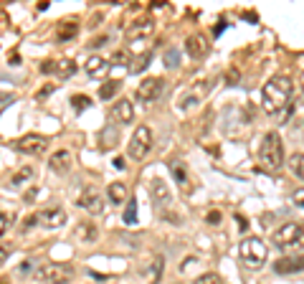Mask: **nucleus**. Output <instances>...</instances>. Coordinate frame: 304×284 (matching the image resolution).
<instances>
[{
    "label": "nucleus",
    "instance_id": "nucleus-1",
    "mask_svg": "<svg viewBox=\"0 0 304 284\" xmlns=\"http://www.w3.org/2000/svg\"><path fill=\"white\" fill-rule=\"evenodd\" d=\"M264 109L279 117V119H286L289 112H292V99H294V84L292 79L286 76H272L269 81L264 84Z\"/></svg>",
    "mask_w": 304,
    "mask_h": 284
},
{
    "label": "nucleus",
    "instance_id": "nucleus-2",
    "mask_svg": "<svg viewBox=\"0 0 304 284\" xmlns=\"http://www.w3.org/2000/svg\"><path fill=\"white\" fill-rule=\"evenodd\" d=\"M258 162H261V168L269 170V173H276L284 165V145H282L279 132H266L264 135L261 147H258Z\"/></svg>",
    "mask_w": 304,
    "mask_h": 284
},
{
    "label": "nucleus",
    "instance_id": "nucleus-3",
    "mask_svg": "<svg viewBox=\"0 0 304 284\" xmlns=\"http://www.w3.org/2000/svg\"><path fill=\"white\" fill-rule=\"evenodd\" d=\"M238 256H241V261H244L251 271H256V269H261V266L266 264V256H269V251H266L264 241H261L258 236H246V238L238 243Z\"/></svg>",
    "mask_w": 304,
    "mask_h": 284
},
{
    "label": "nucleus",
    "instance_id": "nucleus-4",
    "mask_svg": "<svg viewBox=\"0 0 304 284\" xmlns=\"http://www.w3.org/2000/svg\"><path fill=\"white\" fill-rule=\"evenodd\" d=\"M272 238L276 249H304V223H284L272 233Z\"/></svg>",
    "mask_w": 304,
    "mask_h": 284
},
{
    "label": "nucleus",
    "instance_id": "nucleus-5",
    "mask_svg": "<svg viewBox=\"0 0 304 284\" xmlns=\"http://www.w3.org/2000/svg\"><path fill=\"white\" fill-rule=\"evenodd\" d=\"M36 279L46 284H68L74 279V266L68 264H46L36 269Z\"/></svg>",
    "mask_w": 304,
    "mask_h": 284
},
{
    "label": "nucleus",
    "instance_id": "nucleus-6",
    "mask_svg": "<svg viewBox=\"0 0 304 284\" xmlns=\"http://www.w3.org/2000/svg\"><path fill=\"white\" fill-rule=\"evenodd\" d=\"M150 150H152V130H150L147 125H140V127L134 130L130 145H127V152H130L132 160H144Z\"/></svg>",
    "mask_w": 304,
    "mask_h": 284
},
{
    "label": "nucleus",
    "instance_id": "nucleus-7",
    "mask_svg": "<svg viewBox=\"0 0 304 284\" xmlns=\"http://www.w3.org/2000/svg\"><path fill=\"white\" fill-rule=\"evenodd\" d=\"M162 89H165V79H160V76L144 79L142 84L137 87V92H134V99H137L140 104H152V102L160 99Z\"/></svg>",
    "mask_w": 304,
    "mask_h": 284
},
{
    "label": "nucleus",
    "instance_id": "nucleus-8",
    "mask_svg": "<svg viewBox=\"0 0 304 284\" xmlns=\"http://www.w3.org/2000/svg\"><path fill=\"white\" fill-rule=\"evenodd\" d=\"M13 147L20 152V155H30V157H38L48 150V137L44 135H23L20 140L13 142Z\"/></svg>",
    "mask_w": 304,
    "mask_h": 284
},
{
    "label": "nucleus",
    "instance_id": "nucleus-9",
    "mask_svg": "<svg viewBox=\"0 0 304 284\" xmlns=\"http://www.w3.org/2000/svg\"><path fill=\"white\" fill-rule=\"evenodd\" d=\"M208 51H210V44H208V36L206 33H193V36L185 38V54L190 59L200 61V59L208 56Z\"/></svg>",
    "mask_w": 304,
    "mask_h": 284
},
{
    "label": "nucleus",
    "instance_id": "nucleus-10",
    "mask_svg": "<svg viewBox=\"0 0 304 284\" xmlns=\"http://www.w3.org/2000/svg\"><path fill=\"white\" fill-rule=\"evenodd\" d=\"M36 216H38V226L48 228V231H56V228L66 226V211L64 208H44V211H38Z\"/></svg>",
    "mask_w": 304,
    "mask_h": 284
},
{
    "label": "nucleus",
    "instance_id": "nucleus-11",
    "mask_svg": "<svg viewBox=\"0 0 304 284\" xmlns=\"http://www.w3.org/2000/svg\"><path fill=\"white\" fill-rule=\"evenodd\" d=\"M152 31H155V21L152 18H140V21H134L127 28L124 38H127V44H134V41H142V38L152 36Z\"/></svg>",
    "mask_w": 304,
    "mask_h": 284
},
{
    "label": "nucleus",
    "instance_id": "nucleus-12",
    "mask_svg": "<svg viewBox=\"0 0 304 284\" xmlns=\"http://www.w3.org/2000/svg\"><path fill=\"white\" fill-rule=\"evenodd\" d=\"M79 206H82L84 211H89L92 216H99V213L104 211V200H102V195H99L94 188H86V190L82 193V198H79Z\"/></svg>",
    "mask_w": 304,
    "mask_h": 284
},
{
    "label": "nucleus",
    "instance_id": "nucleus-13",
    "mask_svg": "<svg viewBox=\"0 0 304 284\" xmlns=\"http://www.w3.org/2000/svg\"><path fill=\"white\" fill-rule=\"evenodd\" d=\"M71 165H74V155H71L68 150H58V152H54L51 160H48V168H51L56 175H66V173L71 170Z\"/></svg>",
    "mask_w": 304,
    "mask_h": 284
},
{
    "label": "nucleus",
    "instance_id": "nucleus-14",
    "mask_svg": "<svg viewBox=\"0 0 304 284\" xmlns=\"http://www.w3.org/2000/svg\"><path fill=\"white\" fill-rule=\"evenodd\" d=\"M274 271H276V274H282V276L304 271V254H299V256H284V259H279V261L274 264Z\"/></svg>",
    "mask_w": 304,
    "mask_h": 284
},
{
    "label": "nucleus",
    "instance_id": "nucleus-15",
    "mask_svg": "<svg viewBox=\"0 0 304 284\" xmlns=\"http://www.w3.org/2000/svg\"><path fill=\"white\" fill-rule=\"evenodd\" d=\"M150 200L155 203L158 208H165L168 203H170V188L165 185V180L155 178V180L150 183Z\"/></svg>",
    "mask_w": 304,
    "mask_h": 284
},
{
    "label": "nucleus",
    "instance_id": "nucleus-16",
    "mask_svg": "<svg viewBox=\"0 0 304 284\" xmlns=\"http://www.w3.org/2000/svg\"><path fill=\"white\" fill-rule=\"evenodd\" d=\"M112 117H114L117 125H132V122H134V107H132V102L130 99H120L117 104L112 107Z\"/></svg>",
    "mask_w": 304,
    "mask_h": 284
},
{
    "label": "nucleus",
    "instance_id": "nucleus-17",
    "mask_svg": "<svg viewBox=\"0 0 304 284\" xmlns=\"http://www.w3.org/2000/svg\"><path fill=\"white\" fill-rule=\"evenodd\" d=\"M84 69H86V74H89L92 79H104L106 71H109V61L102 59V56H89L86 64H84Z\"/></svg>",
    "mask_w": 304,
    "mask_h": 284
},
{
    "label": "nucleus",
    "instance_id": "nucleus-18",
    "mask_svg": "<svg viewBox=\"0 0 304 284\" xmlns=\"http://www.w3.org/2000/svg\"><path fill=\"white\" fill-rule=\"evenodd\" d=\"M74 233H76V238H79L82 243H92V241L99 238V228H96L92 221H82L79 226L74 228Z\"/></svg>",
    "mask_w": 304,
    "mask_h": 284
},
{
    "label": "nucleus",
    "instance_id": "nucleus-19",
    "mask_svg": "<svg viewBox=\"0 0 304 284\" xmlns=\"http://www.w3.org/2000/svg\"><path fill=\"white\" fill-rule=\"evenodd\" d=\"M106 195H109V200H112V206H122L130 193H127V185H124V183L114 180V183L106 185Z\"/></svg>",
    "mask_w": 304,
    "mask_h": 284
},
{
    "label": "nucleus",
    "instance_id": "nucleus-20",
    "mask_svg": "<svg viewBox=\"0 0 304 284\" xmlns=\"http://www.w3.org/2000/svg\"><path fill=\"white\" fill-rule=\"evenodd\" d=\"M76 33H79V23H76L74 18H71V21H61V23H58V28H56V38L61 41V44L71 41Z\"/></svg>",
    "mask_w": 304,
    "mask_h": 284
},
{
    "label": "nucleus",
    "instance_id": "nucleus-21",
    "mask_svg": "<svg viewBox=\"0 0 304 284\" xmlns=\"http://www.w3.org/2000/svg\"><path fill=\"white\" fill-rule=\"evenodd\" d=\"M54 74H56V76H61V79H68V76H74V74H76V64H74L71 59H61V61H56V64H54Z\"/></svg>",
    "mask_w": 304,
    "mask_h": 284
},
{
    "label": "nucleus",
    "instance_id": "nucleus-22",
    "mask_svg": "<svg viewBox=\"0 0 304 284\" xmlns=\"http://www.w3.org/2000/svg\"><path fill=\"white\" fill-rule=\"evenodd\" d=\"M122 89V81H117V79H112V81H104V84L99 87V99H104V102H109L114 94H117Z\"/></svg>",
    "mask_w": 304,
    "mask_h": 284
},
{
    "label": "nucleus",
    "instance_id": "nucleus-23",
    "mask_svg": "<svg viewBox=\"0 0 304 284\" xmlns=\"http://www.w3.org/2000/svg\"><path fill=\"white\" fill-rule=\"evenodd\" d=\"M33 175H36V170L30 168V165H26V168H20L13 178H10V188H20L23 183H28V180H33Z\"/></svg>",
    "mask_w": 304,
    "mask_h": 284
},
{
    "label": "nucleus",
    "instance_id": "nucleus-24",
    "mask_svg": "<svg viewBox=\"0 0 304 284\" xmlns=\"http://www.w3.org/2000/svg\"><path fill=\"white\" fill-rule=\"evenodd\" d=\"M203 94H206V87H200L198 92H190V94H185V97L180 99V104H178V107H180V109H190V107H196V104L200 102V97H203Z\"/></svg>",
    "mask_w": 304,
    "mask_h": 284
},
{
    "label": "nucleus",
    "instance_id": "nucleus-25",
    "mask_svg": "<svg viewBox=\"0 0 304 284\" xmlns=\"http://www.w3.org/2000/svg\"><path fill=\"white\" fill-rule=\"evenodd\" d=\"M289 168H292V173H294L296 178L304 180V152H296V155L289 157Z\"/></svg>",
    "mask_w": 304,
    "mask_h": 284
},
{
    "label": "nucleus",
    "instance_id": "nucleus-26",
    "mask_svg": "<svg viewBox=\"0 0 304 284\" xmlns=\"http://www.w3.org/2000/svg\"><path fill=\"white\" fill-rule=\"evenodd\" d=\"M150 61H152V51H144L142 56H137V59L130 64V71H132V74H140V71H144V69L150 66Z\"/></svg>",
    "mask_w": 304,
    "mask_h": 284
},
{
    "label": "nucleus",
    "instance_id": "nucleus-27",
    "mask_svg": "<svg viewBox=\"0 0 304 284\" xmlns=\"http://www.w3.org/2000/svg\"><path fill=\"white\" fill-rule=\"evenodd\" d=\"M122 218H124L127 226H134V223H137V203H134V198L127 203V208H124V216H122Z\"/></svg>",
    "mask_w": 304,
    "mask_h": 284
},
{
    "label": "nucleus",
    "instance_id": "nucleus-28",
    "mask_svg": "<svg viewBox=\"0 0 304 284\" xmlns=\"http://www.w3.org/2000/svg\"><path fill=\"white\" fill-rule=\"evenodd\" d=\"M71 104H74V109H76V112H84V109H89V107H92V99H89V97H84V94H76V97H71Z\"/></svg>",
    "mask_w": 304,
    "mask_h": 284
},
{
    "label": "nucleus",
    "instance_id": "nucleus-29",
    "mask_svg": "<svg viewBox=\"0 0 304 284\" xmlns=\"http://www.w3.org/2000/svg\"><path fill=\"white\" fill-rule=\"evenodd\" d=\"M178 64H180V51L178 49H168L165 51V66L168 69H178Z\"/></svg>",
    "mask_w": 304,
    "mask_h": 284
},
{
    "label": "nucleus",
    "instance_id": "nucleus-30",
    "mask_svg": "<svg viewBox=\"0 0 304 284\" xmlns=\"http://www.w3.org/2000/svg\"><path fill=\"white\" fill-rule=\"evenodd\" d=\"M109 64H112V66H124V64H132V59H130L127 51H117V54H112Z\"/></svg>",
    "mask_w": 304,
    "mask_h": 284
},
{
    "label": "nucleus",
    "instance_id": "nucleus-31",
    "mask_svg": "<svg viewBox=\"0 0 304 284\" xmlns=\"http://www.w3.org/2000/svg\"><path fill=\"white\" fill-rule=\"evenodd\" d=\"M196 284H223V281H220V276H218V274L208 271V274H200V276L196 279Z\"/></svg>",
    "mask_w": 304,
    "mask_h": 284
},
{
    "label": "nucleus",
    "instance_id": "nucleus-32",
    "mask_svg": "<svg viewBox=\"0 0 304 284\" xmlns=\"http://www.w3.org/2000/svg\"><path fill=\"white\" fill-rule=\"evenodd\" d=\"M33 226H38V216H36V213H30V216L23 218V223H20V233H28Z\"/></svg>",
    "mask_w": 304,
    "mask_h": 284
},
{
    "label": "nucleus",
    "instance_id": "nucleus-33",
    "mask_svg": "<svg viewBox=\"0 0 304 284\" xmlns=\"http://www.w3.org/2000/svg\"><path fill=\"white\" fill-rule=\"evenodd\" d=\"M106 44H109V36H99V38L89 41V49H102V46H106Z\"/></svg>",
    "mask_w": 304,
    "mask_h": 284
},
{
    "label": "nucleus",
    "instance_id": "nucleus-34",
    "mask_svg": "<svg viewBox=\"0 0 304 284\" xmlns=\"http://www.w3.org/2000/svg\"><path fill=\"white\" fill-rule=\"evenodd\" d=\"M10 251H13V249L8 246V243H0V266H3V264H6V259L10 256Z\"/></svg>",
    "mask_w": 304,
    "mask_h": 284
},
{
    "label": "nucleus",
    "instance_id": "nucleus-35",
    "mask_svg": "<svg viewBox=\"0 0 304 284\" xmlns=\"http://www.w3.org/2000/svg\"><path fill=\"white\" fill-rule=\"evenodd\" d=\"M206 221H208L210 226H218V223H220V213H218V211H208V213H206Z\"/></svg>",
    "mask_w": 304,
    "mask_h": 284
},
{
    "label": "nucleus",
    "instance_id": "nucleus-36",
    "mask_svg": "<svg viewBox=\"0 0 304 284\" xmlns=\"http://www.w3.org/2000/svg\"><path fill=\"white\" fill-rule=\"evenodd\" d=\"M170 170H172V175L178 178V183H185V170H182L180 165H170Z\"/></svg>",
    "mask_w": 304,
    "mask_h": 284
},
{
    "label": "nucleus",
    "instance_id": "nucleus-37",
    "mask_svg": "<svg viewBox=\"0 0 304 284\" xmlns=\"http://www.w3.org/2000/svg\"><path fill=\"white\" fill-rule=\"evenodd\" d=\"M294 206H299V208H304V188H299V190H294Z\"/></svg>",
    "mask_w": 304,
    "mask_h": 284
},
{
    "label": "nucleus",
    "instance_id": "nucleus-38",
    "mask_svg": "<svg viewBox=\"0 0 304 284\" xmlns=\"http://www.w3.org/2000/svg\"><path fill=\"white\" fill-rule=\"evenodd\" d=\"M54 64H56V61H44L41 71H44V74H54Z\"/></svg>",
    "mask_w": 304,
    "mask_h": 284
},
{
    "label": "nucleus",
    "instance_id": "nucleus-39",
    "mask_svg": "<svg viewBox=\"0 0 304 284\" xmlns=\"http://www.w3.org/2000/svg\"><path fill=\"white\" fill-rule=\"evenodd\" d=\"M114 168L117 170H124L127 165H124V157H114Z\"/></svg>",
    "mask_w": 304,
    "mask_h": 284
},
{
    "label": "nucleus",
    "instance_id": "nucleus-40",
    "mask_svg": "<svg viewBox=\"0 0 304 284\" xmlns=\"http://www.w3.org/2000/svg\"><path fill=\"white\" fill-rule=\"evenodd\" d=\"M51 92H54V87H51V84H48V87H44L41 92H38V99H44V97H46V94H51Z\"/></svg>",
    "mask_w": 304,
    "mask_h": 284
},
{
    "label": "nucleus",
    "instance_id": "nucleus-41",
    "mask_svg": "<svg viewBox=\"0 0 304 284\" xmlns=\"http://www.w3.org/2000/svg\"><path fill=\"white\" fill-rule=\"evenodd\" d=\"M99 21H102V13H96V16L92 18V23H89V26H92V28H96V26H99Z\"/></svg>",
    "mask_w": 304,
    "mask_h": 284
},
{
    "label": "nucleus",
    "instance_id": "nucleus-42",
    "mask_svg": "<svg viewBox=\"0 0 304 284\" xmlns=\"http://www.w3.org/2000/svg\"><path fill=\"white\" fill-rule=\"evenodd\" d=\"M30 266H33L30 261H23V264H20V274H26V271H30Z\"/></svg>",
    "mask_w": 304,
    "mask_h": 284
},
{
    "label": "nucleus",
    "instance_id": "nucleus-43",
    "mask_svg": "<svg viewBox=\"0 0 304 284\" xmlns=\"http://www.w3.org/2000/svg\"><path fill=\"white\" fill-rule=\"evenodd\" d=\"M33 198H36V188H33V190H28V193H26V203H30V200H33Z\"/></svg>",
    "mask_w": 304,
    "mask_h": 284
},
{
    "label": "nucleus",
    "instance_id": "nucleus-44",
    "mask_svg": "<svg viewBox=\"0 0 304 284\" xmlns=\"http://www.w3.org/2000/svg\"><path fill=\"white\" fill-rule=\"evenodd\" d=\"M0 284H10V279H8V276H3V279H0Z\"/></svg>",
    "mask_w": 304,
    "mask_h": 284
}]
</instances>
